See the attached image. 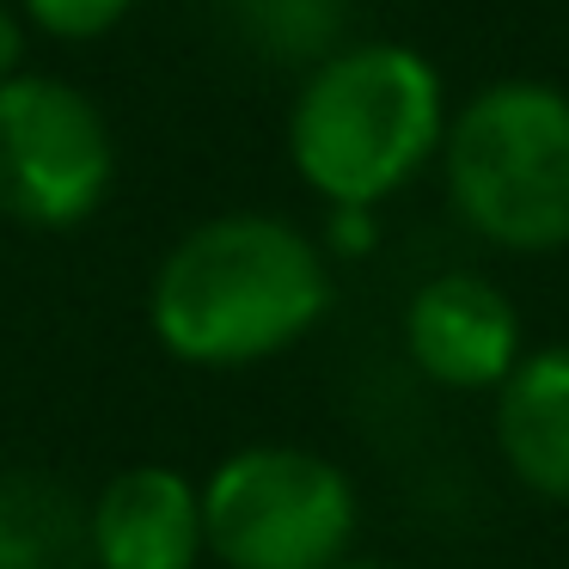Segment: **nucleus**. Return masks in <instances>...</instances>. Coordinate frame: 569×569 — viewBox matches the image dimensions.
Segmentation results:
<instances>
[{
	"label": "nucleus",
	"mask_w": 569,
	"mask_h": 569,
	"mask_svg": "<svg viewBox=\"0 0 569 569\" xmlns=\"http://www.w3.org/2000/svg\"><path fill=\"white\" fill-rule=\"evenodd\" d=\"M331 312V258L282 214L197 221L148 282L153 343L184 368L239 373L307 343Z\"/></svg>",
	"instance_id": "nucleus-1"
},
{
	"label": "nucleus",
	"mask_w": 569,
	"mask_h": 569,
	"mask_svg": "<svg viewBox=\"0 0 569 569\" xmlns=\"http://www.w3.org/2000/svg\"><path fill=\"white\" fill-rule=\"evenodd\" d=\"M447 87L410 43H343L300 80L288 160L325 209H380L441 153Z\"/></svg>",
	"instance_id": "nucleus-2"
},
{
	"label": "nucleus",
	"mask_w": 569,
	"mask_h": 569,
	"mask_svg": "<svg viewBox=\"0 0 569 569\" xmlns=\"http://www.w3.org/2000/svg\"><path fill=\"white\" fill-rule=\"evenodd\" d=\"M447 209L508 258L569 251V92L551 80H496L471 92L441 136Z\"/></svg>",
	"instance_id": "nucleus-3"
},
{
	"label": "nucleus",
	"mask_w": 569,
	"mask_h": 569,
	"mask_svg": "<svg viewBox=\"0 0 569 569\" xmlns=\"http://www.w3.org/2000/svg\"><path fill=\"white\" fill-rule=\"evenodd\" d=\"M202 532L221 569H331L356 551L361 496L319 447L246 441L202 478Z\"/></svg>",
	"instance_id": "nucleus-4"
},
{
	"label": "nucleus",
	"mask_w": 569,
	"mask_h": 569,
	"mask_svg": "<svg viewBox=\"0 0 569 569\" xmlns=\"http://www.w3.org/2000/svg\"><path fill=\"white\" fill-rule=\"evenodd\" d=\"M111 178V123L74 80L13 74L0 87V214L7 221L68 233L104 209Z\"/></svg>",
	"instance_id": "nucleus-5"
},
{
	"label": "nucleus",
	"mask_w": 569,
	"mask_h": 569,
	"mask_svg": "<svg viewBox=\"0 0 569 569\" xmlns=\"http://www.w3.org/2000/svg\"><path fill=\"white\" fill-rule=\"evenodd\" d=\"M405 356L441 392H496L527 356V319L502 282L478 270H441L405 300Z\"/></svg>",
	"instance_id": "nucleus-6"
},
{
	"label": "nucleus",
	"mask_w": 569,
	"mask_h": 569,
	"mask_svg": "<svg viewBox=\"0 0 569 569\" xmlns=\"http://www.w3.org/2000/svg\"><path fill=\"white\" fill-rule=\"evenodd\" d=\"M202 483L166 459H141L87 502V569H202Z\"/></svg>",
	"instance_id": "nucleus-7"
},
{
	"label": "nucleus",
	"mask_w": 569,
	"mask_h": 569,
	"mask_svg": "<svg viewBox=\"0 0 569 569\" xmlns=\"http://www.w3.org/2000/svg\"><path fill=\"white\" fill-rule=\"evenodd\" d=\"M496 459L539 502L569 508V343H539L496 386Z\"/></svg>",
	"instance_id": "nucleus-8"
},
{
	"label": "nucleus",
	"mask_w": 569,
	"mask_h": 569,
	"mask_svg": "<svg viewBox=\"0 0 569 569\" xmlns=\"http://www.w3.org/2000/svg\"><path fill=\"white\" fill-rule=\"evenodd\" d=\"M0 569H87V502L43 471H0Z\"/></svg>",
	"instance_id": "nucleus-9"
},
{
	"label": "nucleus",
	"mask_w": 569,
	"mask_h": 569,
	"mask_svg": "<svg viewBox=\"0 0 569 569\" xmlns=\"http://www.w3.org/2000/svg\"><path fill=\"white\" fill-rule=\"evenodd\" d=\"M246 38L276 62H325L343 31V0H233Z\"/></svg>",
	"instance_id": "nucleus-10"
},
{
	"label": "nucleus",
	"mask_w": 569,
	"mask_h": 569,
	"mask_svg": "<svg viewBox=\"0 0 569 569\" xmlns=\"http://www.w3.org/2000/svg\"><path fill=\"white\" fill-rule=\"evenodd\" d=\"M26 19L43 31V38H62V43H92L104 31L123 26V13L136 0H19Z\"/></svg>",
	"instance_id": "nucleus-11"
},
{
	"label": "nucleus",
	"mask_w": 569,
	"mask_h": 569,
	"mask_svg": "<svg viewBox=\"0 0 569 569\" xmlns=\"http://www.w3.org/2000/svg\"><path fill=\"white\" fill-rule=\"evenodd\" d=\"M380 246V209H331L325 221V258H368Z\"/></svg>",
	"instance_id": "nucleus-12"
},
{
	"label": "nucleus",
	"mask_w": 569,
	"mask_h": 569,
	"mask_svg": "<svg viewBox=\"0 0 569 569\" xmlns=\"http://www.w3.org/2000/svg\"><path fill=\"white\" fill-rule=\"evenodd\" d=\"M19 62H26V26L0 7V87L19 74Z\"/></svg>",
	"instance_id": "nucleus-13"
},
{
	"label": "nucleus",
	"mask_w": 569,
	"mask_h": 569,
	"mask_svg": "<svg viewBox=\"0 0 569 569\" xmlns=\"http://www.w3.org/2000/svg\"><path fill=\"white\" fill-rule=\"evenodd\" d=\"M331 569H398V563H386V557H368V551H349L343 563H331Z\"/></svg>",
	"instance_id": "nucleus-14"
}]
</instances>
